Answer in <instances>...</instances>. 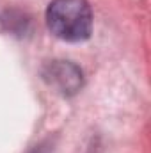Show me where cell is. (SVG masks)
<instances>
[{
  "label": "cell",
  "instance_id": "1",
  "mask_svg": "<svg viewBox=\"0 0 151 153\" xmlns=\"http://www.w3.org/2000/svg\"><path fill=\"white\" fill-rule=\"evenodd\" d=\"M46 23L55 38L80 43L93 32V13L87 0H53L46 9Z\"/></svg>",
  "mask_w": 151,
  "mask_h": 153
},
{
  "label": "cell",
  "instance_id": "2",
  "mask_svg": "<svg viewBox=\"0 0 151 153\" xmlns=\"http://www.w3.org/2000/svg\"><path fill=\"white\" fill-rule=\"evenodd\" d=\"M43 76L52 87H55L64 96L78 93L80 87H82V82H84L80 68L68 62V61L66 62L64 61H55V62L48 64Z\"/></svg>",
  "mask_w": 151,
  "mask_h": 153
}]
</instances>
